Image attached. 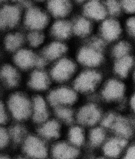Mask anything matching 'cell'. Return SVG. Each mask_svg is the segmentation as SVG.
<instances>
[{"instance_id": "6da1fadb", "label": "cell", "mask_w": 135, "mask_h": 159, "mask_svg": "<svg viewBox=\"0 0 135 159\" xmlns=\"http://www.w3.org/2000/svg\"><path fill=\"white\" fill-rule=\"evenodd\" d=\"M108 47L95 33L86 41L74 43L72 55L80 68L99 69L105 62Z\"/></svg>"}, {"instance_id": "7a4b0ae2", "label": "cell", "mask_w": 135, "mask_h": 159, "mask_svg": "<svg viewBox=\"0 0 135 159\" xmlns=\"http://www.w3.org/2000/svg\"><path fill=\"white\" fill-rule=\"evenodd\" d=\"M5 99L11 122L30 124L32 94L21 88L5 93Z\"/></svg>"}, {"instance_id": "3957f363", "label": "cell", "mask_w": 135, "mask_h": 159, "mask_svg": "<svg viewBox=\"0 0 135 159\" xmlns=\"http://www.w3.org/2000/svg\"><path fill=\"white\" fill-rule=\"evenodd\" d=\"M52 20L43 5L29 2L24 6L21 28L25 31H47Z\"/></svg>"}, {"instance_id": "277c9868", "label": "cell", "mask_w": 135, "mask_h": 159, "mask_svg": "<svg viewBox=\"0 0 135 159\" xmlns=\"http://www.w3.org/2000/svg\"><path fill=\"white\" fill-rule=\"evenodd\" d=\"M103 79V74L99 69L80 68L71 84L83 99L100 87Z\"/></svg>"}, {"instance_id": "5b68a950", "label": "cell", "mask_w": 135, "mask_h": 159, "mask_svg": "<svg viewBox=\"0 0 135 159\" xmlns=\"http://www.w3.org/2000/svg\"><path fill=\"white\" fill-rule=\"evenodd\" d=\"M47 68L55 85L71 84L80 68L72 53L52 63Z\"/></svg>"}, {"instance_id": "8992f818", "label": "cell", "mask_w": 135, "mask_h": 159, "mask_svg": "<svg viewBox=\"0 0 135 159\" xmlns=\"http://www.w3.org/2000/svg\"><path fill=\"white\" fill-rule=\"evenodd\" d=\"M50 144L32 129L20 146L14 156L26 159L50 158Z\"/></svg>"}, {"instance_id": "52a82bcc", "label": "cell", "mask_w": 135, "mask_h": 159, "mask_svg": "<svg viewBox=\"0 0 135 159\" xmlns=\"http://www.w3.org/2000/svg\"><path fill=\"white\" fill-rule=\"evenodd\" d=\"M45 95L52 109L59 107H76L82 99L71 84H55Z\"/></svg>"}, {"instance_id": "ba28073f", "label": "cell", "mask_w": 135, "mask_h": 159, "mask_svg": "<svg viewBox=\"0 0 135 159\" xmlns=\"http://www.w3.org/2000/svg\"><path fill=\"white\" fill-rule=\"evenodd\" d=\"M54 85L47 67H37L26 73L24 88L32 95L46 94Z\"/></svg>"}, {"instance_id": "9c48e42d", "label": "cell", "mask_w": 135, "mask_h": 159, "mask_svg": "<svg viewBox=\"0 0 135 159\" xmlns=\"http://www.w3.org/2000/svg\"><path fill=\"white\" fill-rule=\"evenodd\" d=\"M9 59L25 74L36 68L48 67L39 52L26 45L11 55Z\"/></svg>"}, {"instance_id": "30bf717a", "label": "cell", "mask_w": 135, "mask_h": 159, "mask_svg": "<svg viewBox=\"0 0 135 159\" xmlns=\"http://www.w3.org/2000/svg\"><path fill=\"white\" fill-rule=\"evenodd\" d=\"M25 75L9 59L0 64V86L4 93L24 88Z\"/></svg>"}, {"instance_id": "8fae6325", "label": "cell", "mask_w": 135, "mask_h": 159, "mask_svg": "<svg viewBox=\"0 0 135 159\" xmlns=\"http://www.w3.org/2000/svg\"><path fill=\"white\" fill-rule=\"evenodd\" d=\"M123 18L107 16L96 25V35L108 46L124 36Z\"/></svg>"}, {"instance_id": "7c38bea8", "label": "cell", "mask_w": 135, "mask_h": 159, "mask_svg": "<svg viewBox=\"0 0 135 159\" xmlns=\"http://www.w3.org/2000/svg\"><path fill=\"white\" fill-rule=\"evenodd\" d=\"M23 8L13 2L0 7V34L21 28Z\"/></svg>"}, {"instance_id": "4fadbf2b", "label": "cell", "mask_w": 135, "mask_h": 159, "mask_svg": "<svg viewBox=\"0 0 135 159\" xmlns=\"http://www.w3.org/2000/svg\"><path fill=\"white\" fill-rule=\"evenodd\" d=\"M99 106L82 99L75 108V122L85 128L94 127L101 122L103 114Z\"/></svg>"}, {"instance_id": "5bb4252c", "label": "cell", "mask_w": 135, "mask_h": 159, "mask_svg": "<svg viewBox=\"0 0 135 159\" xmlns=\"http://www.w3.org/2000/svg\"><path fill=\"white\" fill-rule=\"evenodd\" d=\"M74 44L49 38L39 51V54L47 65L71 54Z\"/></svg>"}, {"instance_id": "9a60e30c", "label": "cell", "mask_w": 135, "mask_h": 159, "mask_svg": "<svg viewBox=\"0 0 135 159\" xmlns=\"http://www.w3.org/2000/svg\"><path fill=\"white\" fill-rule=\"evenodd\" d=\"M65 128V125L52 116L32 129L45 141L51 144L63 138Z\"/></svg>"}, {"instance_id": "2e32d148", "label": "cell", "mask_w": 135, "mask_h": 159, "mask_svg": "<svg viewBox=\"0 0 135 159\" xmlns=\"http://www.w3.org/2000/svg\"><path fill=\"white\" fill-rule=\"evenodd\" d=\"M74 44L84 42L96 33V25L77 11L71 18Z\"/></svg>"}, {"instance_id": "e0dca14e", "label": "cell", "mask_w": 135, "mask_h": 159, "mask_svg": "<svg viewBox=\"0 0 135 159\" xmlns=\"http://www.w3.org/2000/svg\"><path fill=\"white\" fill-rule=\"evenodd\" d=\"M52 116V109L45 94L32 95L31 113L30 124L35 127Z\"/></svg>"}, {"instance_id": "ac0fdd59", "label": "cell", "mask_w": 135, "mask_h": 159, "mask_svg": "<svg viewBox=\"0 0 135 159\" xmlns=\"http://www.w3.org/2000/svg\"><path fill=\"white\" fill-rule=\"evenodd\" d=\"M43 5L52 20L70 19L77 12L72 0H47Z\"/></svg>"}, {"instance_id": "d6986e66", "label": "cell", "mask_w": 135, "mask_h": 159, "mask_svg": "<svg viewBox=\"0 0 135 159\" xmlns=\"http://www.w3.org/2000/svg\"><path fill=\"white\" fill-rule=\"evenodd\" d=\"M25 45V31L22 28L0 34V46L9 57Z\"/></svg>"}, {"instance_id": "ffe728a7", "label": "cell", "mask_w": 135, "mask_h": 159, "mask_svg": "<svg viewBox=\"0 0 135 159\" xmlns=\"http://www.w3.org/2000/svg\"><path fill=\"white\" fill-rule=\"evenodd\" d=\"M47 33L52 39L74 44L71 18L52 20Z\"/></svg>"}, {"instance_id": "44dd1931", "label": "cell", "mask_w": 135, "mask_h": 159, "mask_svg": "<svg viewBox=\"0 0 135 159\" xmlns=\"http://www.w3.org/2000/svg\"><path fill=\"white\" fill-rule=\"evenodd\" d=\"M83 155V151L71 145L63 138L50 144L51 159H77Z\"/></svg>"}, {"instance_id": "7402d4cb", "label": "cell", "mask_w": 135, "mask_h": 159, "mask_svg": "<svg viewBox=\"0 0 135 159\" xmlns=\"http://www.w3.org/2000/svg\"><path fill=\"white\" fill-rule=\"evenodd\" d=\"M101 87V95L107 102L119 101L125 93L124 84L117 77H111L103 81Z\"/></svg>"}, {"instance_id": "603a6c76", "label": "cell", "mask_w": 135, "mask_h": 159, "mask_svg": "<svg viewBox=\"0 0 135 159\" xmlns=\"http://www.w3.org/2000/svg\"><path fill=\"white\" fill-rule=\"evenodd\" d=\"M78 11L96 25L108 16L103 0H88Z\"/></svg>"}, {"instance_id": "cb8c5ba5", "label": "cell", "mask_w": 135, "mask_h": 159, "mask_svg": "<svg viewBox=\"0 0 135 159\" xmlns=\"http://www.w3.org/2000/svg\"><path fill=\"white\" fill-rule=\"evenodd\" d=\"M87 128L75 122L66 127L63 138L84 152L87 140Z\"/></svg>"}, {"instance_id": "d4e9b609", "label": "cell", "mask_w": 135, "mask_h": 159, "mask_svg": "<svg viewBox=\"0 0 135 159\" xmlns=\"http://www.w3.org/2000/svg\"><path fill=\"white\" fill-rule=\"evenodd\" d=\"M8 129L12 148L15 154L31 131L32 127L29 124L11 122L8 125Z\"/></svg>"}, {"instance_id": "484cf974", "label": "cell", "mask_w": 135, "mask_h": 159, "mask_svg": "<svg viewBox=\"0 0 135 159\" xmlns=\"http://www.w3.org/2000/svg\"><path fill=\"white\" fill-rule=\"evenodd\" d=\"M126 145L124 138L116 136L106 140L102 146L104 155L109 158H116L122 153Z\"/></svg>"}, {"instance_id": "4316f807", "label": "cell", "mask_w": 135, "mask_h": 159, "mask_svg": "<svg viewBox=\"0 0 135 159\" xmlns=\"http://www.w3.org/2000/svg\"><path fill=\"white\" fill-rule=\"evenodd\" d=\"M25 31V45L29 48L39 52L49 39L47 31Z\"/></svg>"}, {"instance_id": "83f0119b", "label": "cell", "mask_w": 135, "mask_h": 159, "mask_svg": "<svg viewBox=\"0 0 135 159\" xmlns=\"http://www.w3.org/2000/svg\"><path fill=\"white\" fill-rule=\"evenodd\" d=\"M113 60L112 71L116 77L125 79L134 67V59L129 55Z\"/></svg>"}, {"instance_id": "f1b7e54d", "label": "cell", "mask_w": 135, "mask_h": 159, "mask_svg": "<svg viewBox=\"0 0 135 159\" xmlns=\"http://www.w3.org/2000/svg\"><path fill=\"white\" fill-rule=\"evenodd\" d=\"M113 116L111 120L107 129L111 130L117 136L126 138L130 136L131 129L124 118L113 113Z\"/></svg>"}, {"instance_id": "f546056e", "label": "cell", "mask_w": 135, "mask_h": 159, "mask_svg": "<svg viewBox=\"0 0 135 159\" xmlns=\"http://www.w3.org/2000/svg\"><path fill=\"white\" fill-rule=\"evenodd\" d=\"M106 130L101 125L100 127L95 125L90 128L89 131H88L86 146L92 148L102 147L106 140Z\"/></svg>"}, {"instance_id": "4dcf8cb0", "label": "cell", "mask_w": 135, "mask_h": 159, "mask_svg": "<svg viewBox=\"0 0 135 159\" xmlns=\"http://www.w3.org/2000/svg\"><path fill=\"white\" fill-rule=\"evenodd\" d=\"M75 108L72 107H59L52 109V116L67 127L75 122Z\"/></svg>"}, {"instance_id": "1f68e13d", "label": "cell", "mask_w": 135, "mask_h": 159, "mask_svg": "<svg viewBox=\"0 0 135 159\" xmlns=\"http://www.w3.org/2000/svg\"><path fill=\"white\" fill-rule=\"evenodd\" d=\"M110 54L113 60L130 55L131 45L128 39L124 37L109 45Z\"/></svg>"}, {"instance_id": "d6a6232c", "label": "cell", "mask_w": 135, "mask_h": 159, "mask_svg": "<svg viewBox=\"0 0 135 159\" xmlns=\"http://www.w3.org/2000/svg\"><path fill=\"white\" fill-rule=\"evenodd\" d=\"M108 16L123 18L124 16L121 0H103Z\"/></svg>"}, {"instance_id": "836d02e7", "label": "cell", "mask_w": 135, "mask_h": 159, "mask_svg": "<svg viewBox=\"0 0 135 159\" xmlns=\"http://www.w3.org/2000/svg\"><path fill=\"white\" fill-rule=\"evenodd\" d=\"M124 36L135 40V15H125L122 18Z\"/></svg>"}, {"instance_id": "e575fe53", "label": "cell", "mask_w": 135, "mask_h": 159, "mask_svg": "<svg viewBox=\"0 0 135 159\" xmlns=\"http://www.w3.org/2000/svg\"><path fill=\"white\" fill-rule=\"evenodd\" d=\"M11 151L14 152L11 146L8 125H0V151Z\"/></svg>"}, {"instance_id": "d590c367", "label": "cell", "mask_w": 135, "mask_h": 159, "mask_svg": "<svg viewBox=\"0 0 135 159\" xmlns=\"http://www.w3.org/2000/svg\"><path fill=\"white\" fill-rule=\"evenodd\" d=\"M11 122L5 99V94L0 95V125L7 126Z\"/></svg>"}, {"instance_id": "8d00e7d4", "label": "cell", "mask_w": 135, "mask_h": 159, "mask_svg": "<svg viewBox=\"0 0 135 159\" xmlns=\"http://www.w3.org/2000/svg\"><path fill=\"white\" fill-rule=\"evenodd\" d=\"M125 15H135V0H121Z\"/></svg>"}, {"instance_id": "74e56055", "label": "cell", "mask_w": 135, "mask_h": 159, "mask_svg": "<svg viewBox=\"0 0 135 159\" xmlns=\"http://www.w3.org/2000/svg\"><path fill=\"white\" fill-rule=\"evenodd\" d=\"M125 158L129 159H135V146L129 148L125 154Z\"/></svg>"}, {"instance_id": "f35d334b", "label": "cell", "mask_w": 135, "mask_h": 159, "mask_svg": "<svg viewBox=\"0 0 135 159\" xmlns=\"http://www.w3.org/2000/svg\"><path fill=\"white\" fill-rule=\"evenodd\" d=\"M9 58L8 55L2 48V47L0 46V64L8 60Z\"/></svg>"}, {"instance_id": "ab89813d", "label": "cell", "mask_w": 135, "mask_h": 159, "mask_svg": "<svg viewBox=\"0 0 135 159\" xmlns=\"http://www.w3.org/2000/svg\"><path fill=\"white\" fill-rule=\"evenodd\" d=\"M88 0H72V1L74 2V5L76 7L78 11L79 8L83 6L84 3L87 1Z\"/></svg>"}, {"instance_id": "60d3db41", "label": "cell", "mask_w": 135, "mask_h": 159, "mask_svg": "<svg viewBox=\"0 0 135 159\" xmlns=\"http://www.w3.org/2000/svg\"><path fill=\"white\" fill-rule=\"evenodd\" d=\"M47 0H29L30 2H34V3H39L43 5L45 2L47 1Z\"/></svg>"}, {"instance_id": "b9f144b4", "label": "cell", "mask_w": 135, "mask_h": 159, "mask_svg": "<svg viewBox=\"0 0 135 159\" xmlns=\"http://www.w3.org/2000/svg\"><path fill=\"white\" fill-rule=\"evenodd\" d=\"M131 105L133 110L135 111V94L132 97L131 100Z\"/></svg>"}, {"instance_id": "7bdbcfd3", "label": "cell", "mask_w": 135, "mask_h": 159, "mask_svg": "<svg viewBox=\"0 0 135 159\" xmlns=\"http://www.w3.org/2000/svg\"><path fill=\"white\" fill-rule=\"evenodd\" d=\"M11 2H12V0H0V7L6 5Z\"/></svg>"}, {"instance_id": "ee69618b", "label": "cell", "mask_w": 135, "mask_h": 159, "mask_svg": "<svg viewBox=\"0 0 135 159\" xmlns=\"http://www.w3.org/2000/svg\"><path fill=\"white\" fill-rule=\"evenodd\" d=\"M5 94V93H4V92L2 91L1 87V86H0V95H4Z\"/></svg>"}, {"instance_id": "f6af8a7d", "label": "cell", "mask_w": 135, "mask_h": 159, "mask_svg": "<svg viewBox=\"0 0 135 159\" xmlns=\"http://www.w3.org/2000/svg\"><path fill=\"white\" fill-rule=\"evenodd\" d=\"M134 73H133V75H134V80H135V67H134Z\"/></svg>"}]
</instances>
